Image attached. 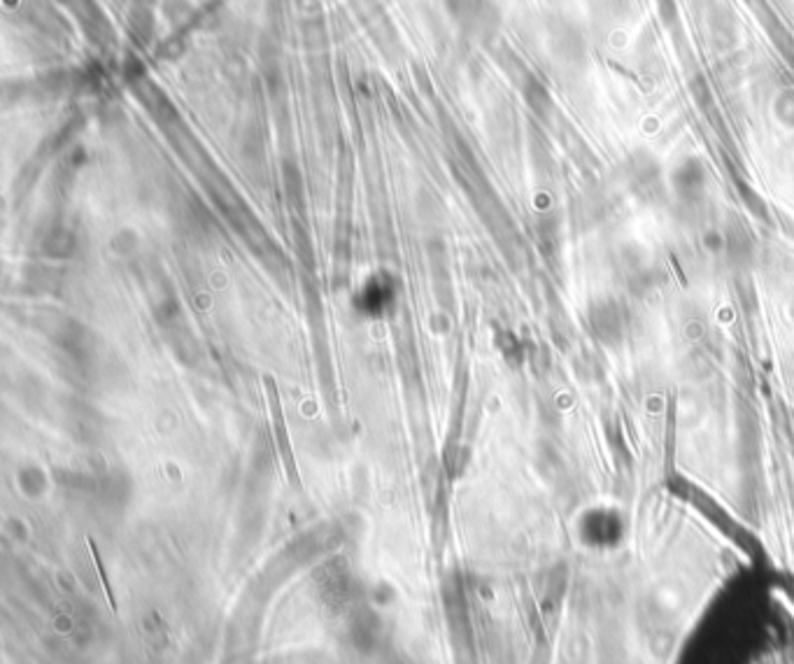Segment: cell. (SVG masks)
<instances>
[{
  "label": "cell",
  "mask_w": 794,
  "mask_h": 664,
  "mask_svg": "<svg viewBox=\"0 0 794 664\" xmlns=\"http://www.w3.org/2000/svg\"><path fill=\"white\" fill-rule=\"evenodd\" d=\"M89 550H91V557H93V562H96L99 576H100V580H103V588H105V595H107V602H110L112 611H117V602H115V592H112V585H110V580H107L105 566H103V562H100V555H99V550H96V543H93L91 539H89Z\"/></svg>",
  "instance_id": "obj_2"
},
{
  "label": "cell",
  "mask_w": 794,
  "mask_h": 664,
  "mask_svg": "<svg viewBox=\"0 0 794 664\" xmlns=\"http://www.w3.org/2000/svg\"><path fill=\"white\" fill-rule=\"evenodd\" d=\"M264 385H266V396H268V404H271V420H273V429H275L277 448H280V452H282L284 467H287V471H290L291 483H294V485H298V476H296L294 457H291V450H290V438H287V429H284V412H282V404H280V394H277L275 380H273L271 375H264Z\"/></svg>",
  "instance_id": "obj_1"
}]
</instances>
